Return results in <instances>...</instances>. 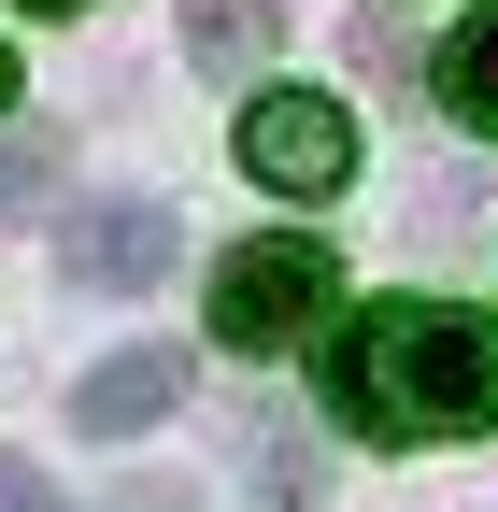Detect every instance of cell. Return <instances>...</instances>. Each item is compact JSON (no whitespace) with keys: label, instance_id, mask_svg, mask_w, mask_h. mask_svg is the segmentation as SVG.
Segmentation results:
<instances>
[{"label":"cell","instance_id":"7","mask_svg":"<svg viewBox=\"0 0 498 512\" xmlns=\"http://www.w3.org/2000/svg\"><path fill=\"white\" fill-rule=\"evenodd\" d=\"M271 0H185V57H200V72L214 86H242V72H257V57H271Z\"/></svg>","mask_w":498,"mask_h":512},{"label":"cell","instance_id":"4","mask_svg":"<svg viewBox=\"0 0 498 512\" xmlns=\"http://www.w3.org/2000/svg\"><path fill=\"white\" fill-rule=\"evenodd\" d=\"M57 256H72V285L143 299V285L171 271V214H157V200H100V214H72V228H57Z\"/></svg>","mask_w":498,"mask_h":512},{"label":"cell","instance_id":"5","mask_svg":"<svg viewBox=\"0 0 498 512\" xmlns=\"http://www.w3.org/2000/svg\"><path fill=\"white\" fill-rule=\"evenodd\" d=\"M185 399V356L171 342H143V356H114V370H86V399H72V427H157Z\"/></svg>","mask_w":498,"mask_h":512},{"label":"cell","instance_id":"2","mask_svg":"<svg viewBox=\"0 0 498 512\" xmlns=\"http://www.w3.org/2000/svg\"><path fill=\"white\" fill-rule=\"evenodd\" d=\"M328 313H342V256L314 228H271V242L214 256V342L228 356H299Z\"/></svg>","mask_w":498,"mask_h":512},{"label":"cell","instance_id":"8","mask_svg":"<svg viewBox=\"0 0 498 512\" xmlns=\"http://www.w3.org/2000/svg\"><path fill=\"white\" fill-rule=\"evenodd\" d=\"M442 114L498 143V0H484V15H456V43H442Z\"/></svg>","mask_w":498,"mask_h":512},{"label":"cell","instance_id":"6","mask_svg":"<svg viewBox=\"0 0 498 512\" xmlns=\"http://www.w3.org/2000/svg\"><path fill=\"white\" fill-rule=\"evenodd\" d=\"M242 427V484H257V512H314V484H328V456L299 441L285 413H228Z\"/></svg>","mask_w":498,"mask_h":512},{"label":"cell","instance_id":"10","mask_svg":"<svg viewBox=\"0 0 498 512\" xmlns=\"http://www.w3.org/2000/svg\"><path fill=\"white\" fill-rule=\"evenodd\" d=\"M114 512H200V498H185V484H129V498H114Z\"/></svg>","mask_w":498,"mask_h":512},{"label":"cell","instance_id":"3","mask_svg":"<svg viewBox=\"0 0 498 512\" xmlns=\"http://www.w3.org/2000/svg\"><path fill=\"white\" fill-rule=\"evenodd\" d=\"M242 171L285 185V200H328V185H356V114L314 86H257L242 100Z\"/></svg>","mask_w":498,"mask_h":512},{"label":"cell","instance_id":"9","mask_svg":"<svg viewBox=\"0 0 498 512\" xmlns=\"http://www.w3.org/2000/svg\"><path fill=\"white\" fill-rule=\"evenodd\" d=\"M0 512H72V498H57V484H43L29 456H0Z\"/></svg>","mask_w":498,"mask_h":512},{"label":"cell","instance_id":"1","mask_svg":"<svg viewBox=\"0 0 498 512\" xmlns=\"http://www.w3.org/2000/svg\"><path fill=\"white\" fill-rule=\"evenodd\" d=\"M328 413L356 441H385V456H413V441H484L498 427V342L470 328V313L442 299H370L328 328Z\"/></svg>","mask_w":498,"mask_h":512},{"label":"cell","instance_id":"12","mask_svg":"<svg viewBox=\"0 0 498 512\" xmlns=\"http://www.w3.org/2000/svg\"><path fill=\"white\" fill-rule=\"evenodd\" d=\"M0 100H15V57H0Z\"/></svg>","mask_w":498,"mask_h":512},{"label":"cell","instance_id":"11","mask_svg":"<svg viewBox=\"0 0 498 512\" xmlns=\"http://www.w3.org/2000/svg\"><path fill=\"white\" fill-rule=\"evenodd\" d=\"M29 15H86V0H29Z\"/></svg>","mask_w":498,"mask_h":512}]
</instances>
